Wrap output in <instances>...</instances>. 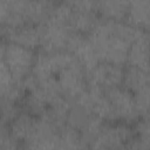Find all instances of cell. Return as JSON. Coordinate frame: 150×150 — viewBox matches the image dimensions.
Here are the masks:
<instances>
[{"mask_svg":"<svg viewBox=\"0 0 150 150\" xmlns=\"http://www.w3.org/2000/svg\"><path fill=\"white\" fill-rule=\"evenodd\" d=\"M66 50L71 53L83 66L86 73L91 70L94 67H96L100 63V59L97 56V53L87 38V35L71 32L67 42Z\"/></svg>","mask_w":150,"mask_h":150,"instance_id":"obj_9","label":"cell"},{"mask_svg":"<svg viewBox=\"0 0 150 150\" xmlns=\"http://www.w3.org/2000/svg\"><path fill=\"white\" fill-rule=\"evenodd\" d=\"M34 49L4 41L1 46V61L6 63L13 74L14 79L22 81L28 74H30L35 62Z\"/></svg>","mask_w":150,"mask_h":150,"instance_id":"obj_2","label":"cell"},{"mask_svg":"<svg viewBox=\"0 0 150 150\" xmlns=\"http://www.w3.org/2000/svg\"><path fill=\"white\" fill-rule=\"evenodd\" d=\"M61 93L70 101H75L87 89V76L83 66L77 59L63 67L57 74Z\"/></svg>","mask_w":150,"mask_h":150,"instance_id":"obj_4","label":"cell"},{"mask_svg":"<svg viewBox=\"0 0 150 150\" xmlns=\"http://www.w3.org/2000/svg\"><path fill=\"white\" fill-rule=\"evenodd\" d=\"M36 116L32 115L28 111H21L18 114V116L8 124L9 132L19 141V142H26L36 123Z\"/></svg>","mask_w":150,"mask_h":150,"instance_id":"obj_14","label":"cell"},{"mask_svg":"<svg viewBox=\"0 0 150 150\" xmlns=\"http://www.w3.org/2000/svg\"><path fill=\"white\" fill-rule=\"evenodd\" d=\"M30 0H1L0 19L4 27H20L27 25L26 12Z\"/></svg>","mask_w":150,"mask_h":150,"instance_id":"obj_11","label":"cell"},{"mask_svg":"<svg viewBox=\"0 0 150 150\" xmlns=\"http://www.w3.org/2000/svg\"><path fill=\"white\" fill-rule=\"evenodd\" d=\"M55 5V0H30L26 12L27 22L35 26L43 25Z\"/></svg>","mask_w":150,"mask_h":150,"instance_id":"obj_16","label":"cell"},{"mask_svg":"<svg viewBox=\"0 0 150 150\" xmlns=\"http://www.w3.org/2000/svg\"><path fill=\"white\" fill-rule=\"evenodd\" d=\"M63 1H66L74 11L97 12L98 0H63Z\"/></svg>","mask_w":150,"mask_h":150,"instance_id":"obj_23","label":"cell"},{"mask_svg":"<svg viewBox=\"0 0 150 150\" xmlns=\"http://www.w3.org/2000/svg\"><path fill=\"white\" fill-rule=\"evenodd\" d=\"M127 64L150 70V38L146 30L141 29L132 41L129 48Z\"/></svg>","mask_w":150,"mask_h":150,"instance_id":"obj_12","label":"cell"},{"mask_svg":"<svg viewBox=\"0 0 150 150\" xmlns=\"http://www.w3.org/2000/svg\"><path fill=\"white\" fill-rule=\"evenodd\" d=\"M59 138H60V148L62 149L86 148L81 131L67 123L59 130Z\"/></svg>","mask_w":150,"mask_h":150,"instance_id":"obj_19","label":"cell"},{"mask_svg":"<svg viewBox=\"0 0 150 150\" xmlns=\"http://www.w3.org/2000/svg\"><path fill=\"white\" fill-rule=\"evenodd\" d=\"M87 83L95 84L102 89L122 86L124 77V69L120 64L110 62H100L91 70L86 73Z\"/></svg>","mask_w":150,"mask_h":150,"instance_id":"obj_8","label":"cell"},{"mask_svg":"<svg viewBox=\"0 0 150 150\" xmlns=\"http://www.w3.org/2000/svg\"><path fill=\"white\" fill-rule=\"evenodd\" d=\"M139 30L141 28L134 27L127 21L101 18L87 38L94 46L100 62L124 66L129 48Z\"/></svg>","mask_w":150,"mask_h":150,"instance_id":"obj_1","label":"cell"},{"mask_svg":"<svg viewBox=\"0 0 150 150\" xmlns=\"http://www.w3.org/2000/svg\"><path fill=\"white\" fill-rule=\"evenodd\" d=\"M59 128L45 117H38L35 127L25 142L26 148L30 149H55L60 148Z\"/></svg>","mask_w":150,"mask_h":150,"instance_id":"obj_6","label":"cell"},{"mask_svg":"<svg viewBox=\"0 0 150 150\" xmlns=\"http://www.w3.org/2000/svg\"><path fill=\"white\" fill-rule=\"evenodd\" d=\"M130 0H98L97 12L101 18L124 21L128 14Z\"/></svg>","mask_w":150,"mask_h":150,"instance_id":"obj_15","label":"cell"},{"mask_svg":"<svg viewBox=\"0 0 150 150\" xmlns=\"http://www.w3.org/2000/svg\"><path fill=\"white\" fill-rule=\"evenodd\" d=\"M2 102V125H8L20 112L15 102L1 101Z\"/></svg>","mask_w":150,"mask_h":150,"instance_id":"obj_22","label":"cell"},{"mask_svg":"<svg viewBox=\"0 0 150 150\" xmlns=\"http://www.w3.org/2000/svg\"><path fill=\"white\" fill-rule=\"evenodd\" d=\"M134 138V130L127 122H104L98 135L91 143L94 149H121L128 148Z\"/></svg>","mask_w":150,"mask_h":150,"instance_id":"obj_3","label":"cell"},{"mask_svg":"<svg viewBox=\"0 0 150 150\" xmlns=\"http://www.w3.org/2000/svg\"><path fill=\"white\" fill-rule=\"evenodd\" d=\"M149 83H150V70H144L134 66H128L124 69V77L122 84L130 93H135L136 90L143 88Z\"/></svg>","mask_w":150,"mask_h":150,"instance_id":"obj_17","label":"cell"},{"mask_svg":"<svg viewBox=\"0 0 150 150\" xmlns=\"http://www.w3.org/2000/svg\"><path fill=\"white\" fill-rule=\"evenodd\" d=\"M142 118H143L144 121H146L148 123H150V109H149V110H148V111L145 112V115H144V116H143Z\"/></svg>","mask_w":150,"mask_h":150,"instance_id":"obj_24","label":"cell"},{"mask_svg":"<svg viewBox=\"0 0 150 150\" xmlns=\"http://www.w3.org/2000/svg\"><path fill=\"white\" fill-rule=\"evenodd\" d=\"M40 49L45 53H56L66 50L67 42L70 33L73 32L66 25H59L54 22H45L40 26Z\"/></svg>","mask_w":150,"mask_h":150,"instance_id":"obj_7","label":"cell"},{"mask_svg":"<svg viewBox=\"0 0 150 150\" xmlns=\"http://www.w3.org/2000/svg\"><path fill=\"white\" fill-rule=\"evenodd\" d=\"M131 94H132V97L135 101L136 109H137L139 116L143 117L145 115V112L150 109V83Z\"/></svg>","mask_w":150,"mask_h":150,"instance_id":"obj_21","label":"cell"},{"mask_svg":"<svg viewBox=\"0 0 150 150\" xmlns=\"http://www.w3.org/2000/svg\"><path fill=\"white\" fill-rule=\"evenodd\" d=\"M134 27L150 29V0H130L125 20Z\"/></svg>","mask_w":150,"mask_h":150,"instance_id":"obj_13","label":"cell"},{"mask_svg":"<svg viewBox=\"0 0 150 150\" xmlns=\"http://www.w3.org/2000/svg\"><path fill=\"white\" fill-rule=\"evenodd\" d=\"M146 32H148V35H149V38H150V29H149V30H146Z\"/></svg>","mask_w":150,"mask_h":150,"instance_id":"obj_25","label":"cell"},{"mask_svg":"<svg viewBox=\"0 0 150 150\" xmlns=\"http://www.w3.org/2000/svg\"><path fill=\"white\" fill-rule=\"evenodd\" d=\"M128 148L150 149V123L144 120L137 121L134 129V138L129 143Z\"/></svg>","mask_w":150,"mask_h":150,"instance_id":"obj_20","label":"cell"},{"mask_svg":"<svg viewBox=\"0 0 150 150\" xmlns=\"http://www.w3.org/2000/svg\"><path fill=\"white\" fill-rule=\"evenodd\" d=\"M105 95L111 102L118 121L131 123L137 122L141 117L132 97V94L122 86L104 89Z\"/></svg>","mask_w":150,"mask_h":150,"instance_id":"obj_5","label":"cell"},{"mask_svg":"<svg viewBox=\"0 0 150 150\" xmlns=\"http://www.w3.org/2000/svg\"><path fill=\"white\" fill-rule=\"evenodd\" d=\"M98 20L100 19L96 15V12L74 11L69 21V28L73 32L88 35L93 30V28L96 26Z\"/></svg>","mask_w":150,"mask_h":150,"instance_id":"obj_18","label":"cell"},{"mask_svg":"<svg viewBox=\"0 0 150 150\" xmlns=\"http://www.w3.org/2000/svg\"><path fill=\"white\" fill-rule=\"evenodd\" d=\"M2 27V36L4 41L13 42L30 49H35L40 47V38H41V28L35 25H23L20 27Z\"/></svg>","mask_w":150,"mask_h":150,"instance_id":"obj_10","label":"cell"}]
</instances>
